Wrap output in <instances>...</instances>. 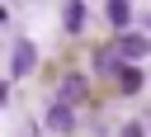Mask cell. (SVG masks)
I'll list each match as a JSON object with an SVG mask.
<instances>
[{"label":"cell","mask_w":151,"mask_h":137,"mask_svg":"<svg viewBox=\"0 0 151 137\" xmlns=\"http://www.w3.org/2000/svg\"><path fill=\"white\" fill-rule=\"evenodd\" d=\"M113 47H118L127 61H142V57H146V38H142V33H127V28H118V43H113Z\"/></svg>","instance_id":"cell-2"},{"label":"cell","mask_w":151,"mask_h":137,"mask_svg":"<svg viewBox=\"0 0 151 137\" xmlns=\"http://www.w3.org/2000/svg\"><path fill=\"white\" fill-rule=\"evenodd\" d=\"M123 61H127V57H123L118 47H104V52L94 57V66H99L104 76H123Z\"/></svg>","instance_id":"cell-4"},{"label":"cell","mask_w":151,"mask_h":137,"mask_svg":"<svg viewBox=\"0 0 151 137\" xmlns=\"http://www.w3.org/2000/svg\"><path fill=\"white\" fill-rule=\"evenodd\" d=\"M109 24H113V28H127V24H132L127 0H109Z\"/></svg>","instance_id":"cell-6"},{"label":"cell","mask_w":151,"mask_h":137,"mask_svg":"<svg viewBox=\"0 0 151 137\" xmlns=\"http://www.w3.org/2000/svg\"><path fill=\"white\" fill-rule=\"evenodd\" d=\"M80 24H85V5H80V0H71V5H66V28H71V33H80Z\"/></svg>","instance_id":"cell-7"},{"label":"cell","mask_w":151,"mask_h":137,"mask_svg":"<svg viewBox=\"0 0 151 137\" xmlns=\"http://www.w3.org/2000/svg\"><path fill=\"white\" fill-rule=\"evenodd\" d=\"M38 66V47L33 43H14V52H9V76H28Z\"/></svg>","instance_id":"cell-1"},{"label":"cell","mask_w":151,"mask_h":137,"mask_svg":"<svg viewBox=\"0 0 151 137\" xmlns=\"http://www.w3.org/2000/svg\"><path fill=\"white\" fill-rule=\"evenodd\" d=\"M71 123H76L71 104H61V99H57V104L47 109V128H52V132H71Z\"/></svg>","instance_id":"cell-3"},{"label":"cell","mask_w":151,"mask_h":137,"mask_svg":"<svg viewBox=\"0 0 151 137\" xmlns=\"http://www.w3.org/2000/svg\"><path fill=\"white\" fill-rule=\"evenodd\" d=\"M118 85H123L127 94H132V90H142V71H137V66H123V76H118Z\"/></svg>","instance_id":"cell-8"},{"label":"cell","mask_w":151,"mask_h":137,"mask_svg":"<svg viewBox=\"0 0 151 137\" xmlns=\"http://www.w3.org/2000/svg\"><path fill=\"white\" fill-rule=\"evenodd\" d=\"M57 99H61V104H80V99H85V80H80V76H66L61 90H57Z\"/></svg>","instance_id":"cell-5"},{"label":"cell","mask_w":151,"mask_h":137,"mask_svg":"<svg viewBox=\"0 0 151 137\" xmlns=\"http://www.w3.org/2000/svg\"><path fill=\"white\" fill-rule=\"evenodd\" d=\"M118 137H146V128H142V123H127V128H123Z\"/></svg>","instance_id":"cell-9"},{"label":"cell","mask_w":151,"mask_h":137,"mask_svg":"<svg viewBox=\"0 0 151 137\" xmlns=\"http://www.w3.org/2000/svg\"><path fill=\"white\" fill-rule=\"evenodd\" d=\"M146 24H151V19H146Z\"/></svg>","instance_id":"cell-10"}]
</instances>
